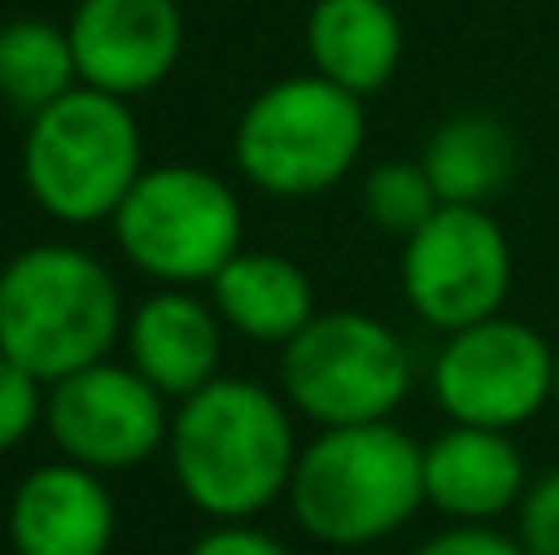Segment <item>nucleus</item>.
Listing matches in <instances>:
<instances>
[{
    "label": "nucleus",
    "instance_id": "18",
    "mask_svg": "<svg viewBox=\"0 0 559 555\" xmlns=\"http://www.w3.org/2000/svg\"><path fill=\"white\" fill-rule=\"evenodd\" d=\"M69 88H79V59L69 45V29L29 15L0 25V98L15 114L35 118Z\"/></svg>",
    "mask_w": 559,
    "mask_h": 555
},
{
    "label": "nucleus",
    "instance_id": "15",
    "mask_svg": "<svg viewBox=\"0 0 559 555\" xmlns=\"http://www.w3.org/2000/svg\"><path fill=\"white\" fill-rule=\"evenodd\" d=\"M314 74L368 98L403 64V20L388 0H314L305 20Z\"/></svg>",
    "mask_w": 559,
    "mask_h": 555
},
{
    "label": "nucleus",
    "instance_id": "16",
    "mask_svg": "<svg viewBox=\"0 0 559 555\" xmlns=\"http://www.w3.org/2000/svg\"><path fill=\"white\" fill-rule=\"evenodd\" d=\"M212 305L222 310L226 330L255 344H280V350L319 315L305 265L275 251H246V246L216 271Z\"/></svg>",
    "mask_w": 559,
    "mask_h": 555
},
{
    "label": "nucleus",
    "instance_id": "2",
    "mask_svg": "<svg viewBox=\"0 0 559 555\" xmlns=\"http://www.w3.org/2000/svg\"><path fill=\"white\" fill-rule=\"evenodd\" d=\"M285 497L305 536L344 551L373 546L427 507L423 442L393 418L319 428L299 448Z\"/></svg>",
    "mask_w": 559,
    "mask_h": 555
},
{
    "label": "nucleus",
    "instance_id": "3",
    "mask_svg": "<svg viewBox=\"0 0 559 555\" xmlns=\"http://www.w3.org/2000/svg\"><path fill=\"white\" fill-rule=\"evenodd\" d=\"M123 324L118 281L84 246H29L0 271V354L45 383L108 359Z\"/></svg>",
    "mask_w": 559,
    "mask_h": 555
},
{
    "label": "nucleus",
    "instance_id": "7",
    "mask_svg": "<svg viewBox=\"0 0 559 555\" xmlns=\"http://www.w3.org/2000/svg\"><path fill=\"white\" fill-rule=\"evenodd\" d=\"M114 236L143 275L163 285H212L241 251L246 216L226 177L192 163L143 167L114 212Z\"/></svg>",
    "mask_w": 559,
    "mask_h": 555
},
{
    "label": "nucleus",
    "instance_id": "1",
    "mask_svg": "<svg viewBox=\"0 0 559 555\" xmlns=\"http://www.w3.org/2000/svg\"><path fill=\"white\" fill-rule=\"evenodd\" d=\"M182 497L216 521H251L289 492L299 462L285 399L255 379H222L182 399L167 433Z\"/></svg>",
    "mask_w": 559,
    "mask_h": 555
},
{
    "label": "nucleus",
    "instance_id": "12",
    "mask_svg": "<svg viewBox=\"0 0 559 555\" xmlns=\"http://www.w3.org/2000/svg\"><path fill=\"white\" fill-rule=\"evenodd\" d=\"M15 555H108L118 507L104 472L79 462H45L15 487L5 511Z\"/></svg>",
    "mask_w": 559,
    "mask_h": 555
},
{
    "label": "nucleus",
    "instance_id": "14",
    "mask_svg": "<svg viewBox=\"0 0 559 555\" xmlns=\"http://www.w3.org/2000/svg\"><path fill=\"white\" fill-rule=\"evenodd\" d=\"M222 310L197 300L192 285H163L123 324L128 364L163 399H192L222 364Z\"/></svg>",
    "mask_w": 559,
    "mask_h": 555
},
{
    "label": "nucleus",
    "instance_id": "4",
    "mask_svg": "<svg viewBox=\"0 0 559 555\" xmlns=\"http://www.w3.org/2000/svg\"><path fill=\"white\" fill-rule=\"evenodd\" d=\"M143 177V133L128 98L69 88L25 128V187L39 212L64 226L114 222Z\"/></svg>",
    "mask_w": 559,
    "mask_h": 555
},
{
    "label": "nucleus",
    "instance_id": "11",
    "mask_svg": "<svg viewBox=\"0 0 559 555\" xmlns=\"http://www.w3.org/2000/svg\"><path fill=\"white\" fill-rule=\"evenodd\" d=\"M69 45L79 59V84L138 98L177 69L187 25L177 0H79Z\"/></svg>",
    "mask_w": 559,
    "mask_h": 555
},
{
    "label": "nucleus",
    "instance_id": "10",
    "mask_svg": "<svg viewBox=\"0 0 559 555\" xmlns=\"http://www.w3.org/2000/svg\"><path fill=\"white\" fill-rule=\"evenodd\" d=\"M45 428L59 458L88 472H128L167 448V399L133 364H88L79 374L49 383Z\"/></svg>",
    "mask_w": 559,
    "mask_h": 555
},
{
    "label": "nucleus",
    "instance_id": "17",
    "mask_svg": "<svg viewBox=\"0 0 559 555\" xmlns=\"http://www.w3.org/2000/svg\"><path fill=\"white\" fill-rule=\"evenodd\" d=\"M437 197L456 206H486L515 177V133L496 114H452L423 147Z\"/></svg>",
    "mask_w": 559,
    "mask_h": 555
},
{
    "label": "nucleus",
    "instance_id": "5",
    "mask_svg": "<svg viewBox=\"0 0 559 555\" xmlns=\"http://www.w3.org/2000/svg\"><path fill=\"white\" fill-rule=\"evenodd\" d=\"M364 98L324 74L261 88L236 123V167L271 197H319L364 153Z\"/></svg>",
    "mask_w": 559,
    "mask_h": 555
},
{
    "label": "nucleus",
    "instance_id": "19",
    "mask_svg": "<svg viewBox=\"0 0 559 555\" xmlns=\"http://www.w3.org/2000/svg\"><path fill=\"white\" fill-rule=\"evenodd\" d=\"M437 206H442V197H437L427 167L413 157H388L364 177V212L378 232H393L407 241Z\"/></svg>",
    "mask_w": 559,
    "mask_h": 555
},
{
    "label": "nucleus",
    "instance_id": "9",
    "mask_svg": "<svg viewBox=\"0 0 559 555\" xmlns=\"http://www.w3.org/2000/svg\"><path fill=\"white\" fill-rule=\"evenodd\" d=\"M511 241L486 206L442 202L403 241V295L417 320L452 334L501 315L511 295Z\"/></svg>",
    "mask_w": 559,
    "mask_h": 555
},
{
    "label": "nucleus",
    "instance_id": "8",
    "mask_svg": "<svg viewBox=\"0 0 559 555\" xmlns=\"http://www.w3.org/2000/svg\"><path fill=\"white\" fill-rule=\"evenodd\" d=\"M432 393L452 423L515 433L555 403V344L506 315L452 330L432 359Z\"/></svg>",
    "mask_w": 559,
    "mask_h": 555
},
{
    "label": "nucleus",
    "instance_id": "21",
    "mask_svg": "<svg viewBox=\"0 0 559 555\" xmlns=\"http://www.w3.org/2000/svg\"><path fill=\"white\" fill-rule=\"evenodd\" d=\"M515 541L531 555H559V468L531 477L515 507Z\"/></svg>",
    "mask_w": 559,
    "mask_h": 555
},
{
    "label": "nucleus",
    "instance_id": "22",
    "mask_svg": "<svg viewBox=\"0 0 559 555\" xmlns=\"http://www.w3.org/2000/svg\"><path fill=\"white\" fill-rule=\"evenodd\" d=\"M417 555H531L515 536H501L491 527H452L432 536Z\"/></svg>",
    "mask_w": 559,
    "mask_h": 555
},
{
    "label": "nucleus",
    "instance_id": "23",
    "mask_svg": "<svg viewBox=\"0 0 559 555\" xmlns=\"http://www.w3.org/2000/svg\"><path fill=\"white\" fill-rule=\"evenodd\" d=\"M187 555H289L275 536L255 531L251 521H222L216 531H206Z\"/></svg>",
    "mask_w": 559,
    "mask_h": 555
},
{
    "label": "nucleus",
    "instance_id": "13",
    "mask_svg": "<svg viewBox=\"0 0 559 555\" xmlns=\"http://www.w3.org/2000/svg\"><path fill=\"white\" fill-rule=\"evenodd\" d=\"M427 507L452 517L456 527H491L496 517L521 507L531 472L511 433L452 423L423 448Z\"/></svg>",
    "mask_w": 559,
    "mask_h": 555
},
{
    "label": "nucleus",
    "instance_id": "20",
    "mask_svg": "<svg viewBox=\"0 0 559 555\" xmlns=\"http://www.w3.org/2000/svg\"><path fill=\"white\" fill-rule=\"evenodd\" d=\"M45 399L49 383L0 354V452H15L35 433V423H45Z\"/></svg>",
    "mask_w": 559,
    "mask_h": 555
},
{
    "label": "nucleus",
    "instance_id": "6",
    "mask_svg": "<svg viewBox=\"0 0 559 555\" xmlns=\"http://www.w3.org/2000/svg\"><path fill=\"white\" fill-rule=\"evenodd\" d=\"M280 389L319 428L383 423L413 393V354L364 310L314 315L280 354Z\"/></svg>",
    "mask_w": 559,
    "mask_h": 555
},
{
    "label": "nucleus",
    "instance_id": "24",
    "mask_svg": "<svg viewBox=\"0 0 559 555\" xmlns=\"http://www.w3.org/2000/svg\"><path fill=\"white\" fill-rule=\"evenodd\" d=\"M555 403H559V350H555Z\"/></svg>",
    "mask_w": 559,
    "mask_h": 555
}]
</instances>
